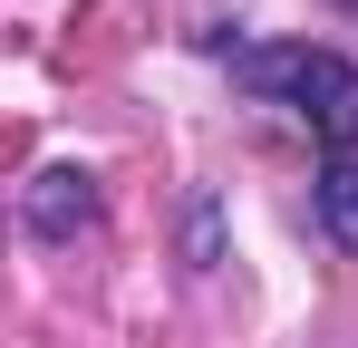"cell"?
Listing matches in <instances>:
<instances>
[{
    "label": "cell",
    "instance_id": "obj_2",
    "mask_svg": "<svg viewBox=\"0 0 358 348\" xmlns=\"http://www.w3.org/2000/svg\"><path fill=\"white\" fill-rule=\"evenodd\" d=\"M97 213H107V203H97V174L87 165H49L29 194H20V223L39 232V242H78Z\"/></svg>",
    "mask_w": 358,
    "mask_h": 348
},
{
    "label": "cell",
    "instance_id": "obj_4",
    "mask_svg": "<svg viewBox=\"0 0 358 348\" xmlns=\"http://www.w3.org/2000/svg\"><path fill=\"white\" fill-rule=\"evenodd\" d=\"M339 10H358V0H339Z\"/></svg>",
    "mask_w": 358,
    "mask_h": 348
},
{
    "label": "cell",
    "instance_id": "obj_3",
    "mask_svg": "<svg viewBox=\"0 0 358 348\" xmlns=\"http://www.w3.org/2000/svg\"><path fill=\"white\" fill-rule=\"evenodd\" d=\"M310 203H320V232L358 261V155H329V165H320V184H310Z\"/></svg>",
    "mask_w": 358,
    "mask_h": 348
},
{
    "label": "cell",
    "instance_id": "obj_1",
    "mask_svg": "<svg viewBox=\"0 0 358 348\" xmlns=\"http://www.w3.org/2000/svg\"><path fill=\"white\" fill-rule=\"evenodd\" d=\"M233 87H252L262 107H291L329 155H358V58L310 39H262V49H233Z\"/></svg>",
    "mask_w": 358,
    "mask_h": 348
}]
</instances>
